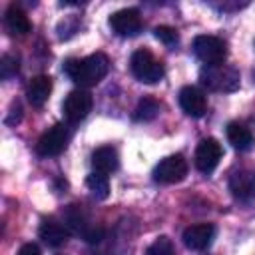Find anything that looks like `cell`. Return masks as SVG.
<instances>
[{
	"label": "cell",
	"mask_w": 255,
	"mask_h": 255,
	"mask_svg": "<svg viewBox=\"0 0 255 255\" xmlns=\"http://www.w3.org/2000/svg\"><path fill=\"white\" fill-rule=\"evenodd\" d=\"M112 30L122 38H131L141 30V18L135 8H124L110 16Z\"/></svg>",
	"instance_id": "30bf717a"
},
{
	"label": "cell",
	"mask_w": 255,
	"mask_h": 255,
	"mask_svg": "<svg viewBox=\"0 0 255 255\" xmlns=\"http://www.w3.org/2000/svg\"><path fill=\"white\" fill-rule=\"evenodd\" d=\"M129 68H131V74L139 82H143V84H157L163 78V66H161V62L149 50H145V48L135 50L131 54Z\"/></svg>",
	"instance_id": "3957f363"
},
{
	"label": "cell",
	"mask_w": 255,
	"mask_h": 255,
	"mask_svg": "<svg viewBox=\"0 0 255 255\" xmlns=\"http://www.w3.org/2000/svg\"><path fill=\"white\" fill-rule=\"evenodd\" d=\"M64 221L74 233L82 235V239L88 243H100L104 239V227L92 225L86 211L80 205H68V209L64 213Z\"/></svg>",
	"instance_id": "277c9868"
},
{
	"label": "cell",
	"mask_w": 255,
	"mask_h": 255,
	"mask_svg": "<svg viewBox=\"0 0 255 255\" xmlns=\"http://www.w3.org/2000/svg\"><path fill=\"white\" fill-rule=\"evenodd\" d=\"M108 70H110V60L102 52L90 54V56H86L82 60L80 58H72V60H68L64 64V72L82 90L84 88H90V86H96L98 82H102L104 76L108 74Z\"/></svg>",
	"instance_id": "6da1fadb"
},
{
	"label": "cell",
	"mask_w": 255,
	"mask_h": 255,
	"mask_svg": "<svg viewBox=\"0 0 255 255\" xmlns=\"http://www.w3.org/2000/svg\"><path fill=\"white\" fill-rule=\"evenodd\" d=\"M221 143L215 137H203L195 147V167L201 173H211L221 159Z\"/></svg>",
	"instance_id": "9c48e42d"
},
{
	"label": "cell",
	"mask_w": 255,
	"mask_h": 255,
	"mask_svg": "<svg viewBox=\"0 0 255 255\" xmlns=\"http://www.w3.org/2000/svg\"><path fill=\"white\" fill-rule=\"evenodd\" d=\"M92 106H94V98L88 90H74L66 96L64 100V118L68 120V124H78L82 122L90 112H92Z\"/></svg>",
	"instance_id": "52a82bcc"
},
{
	"label": "cell",
	"mask_w": 255,
	"mask_h": 255,
	"mask_svg": "<svg viewBox=\"0 0 255 255\" xmlns=\"http://www.w3.org/2000/svg\"><path fill=\"white\" fill-rule=\"evenodd\" d=\"M229 189L237 199H251L255 197V169L239 167L229 177Z\"/></svg>",
	"instance_id": "7c38bea8"
},
{
	"label": "cell",
	"mask_w": 255,
	"mask_h": 255,
	"mask_svg": "<svg viewBox=\"0 0 255 255\" xmlns=\"http://www.w3.org/2000/svg\"><path fill=\"white\" fill-rule=\"evenodd\" d=\"M16 255H42V253H40V247L36 243H24Z\"/></svg>",
	"instance_id": "cb8c5ba5"
},
{
	"label": "cell",
	"mask_w": 255,
	"mask_h": 255,
	"mask_svg": "<svg viewBox=\"0 0 255 255\" xmlns=\"http://www.w3.org/2000/svg\"><path fill=\"white\" fill-rule=\"evenodd\" d=\"M213 237H215V227L211 223H195L183 231V243L191 251L207 249L211 245Z\"/></svg>",
	"instance_id": "8fae6325"
},
{
	"label": "cell",
	"mask_w": 255,
	"mask_h": 255,
	"mask_svg": "<svg viewBox=\"0 0 255 255\" xmlns=\"http://www.w3.org/2000/svg\"><path fill=\"white\" fill-rule=\"evenodd\" d=\"M68 141H70V128L66 124H56L40 135V139L36 143V151L44 157H52V155L62 153L66 149Z\"/></svg>",
	"instance_id": "8992f818"
},
{
	"label": "cell",
	"mask_w": 255,
	"mask_h": 255,
	"mask_svg": "<svg viewBox=\"0 0 255 255\" xmlns=\"http://www.w3.org/2000/svg\"><path fill=\"white\" fill-rule=\"evenodd\" d=\"M145 255H175V249H173V243H171L169 237L159 235V237L145 249Z\"/></svg>",
	"instance_id": "44dd1931"
},
{
	"label": "cell",
	"mask_w": 255,
	"mask_h": 255,
	"mask_svg": "<svg viewBox=\"0 0 255 255\" xmlns=\"http://www.w3.org/2000/svg\"><path fill=\"white\" fill-rule=\"evenodd\" d=\"M153 36H155L159 42H163L165 46H175L177 40H179L177 30L171 28V26H157V28L153 30Z\"/></svg>",
	"instance_id": "603a6c76"
},
{
	"label": "cell",
	"mask_w": 255,
	"mask_h": 255,
	"mask_svg": "<svg viewBox=\"0 0 255 255\" xmlns=\"http://www.w3.org/2000/svg\"><path fill=\"white\" fill-rule=\"evenodd\" d=\"M185 175H187V161L181 153L163 157L153 169V179L159 183H177L183 181Z\"/></svg>",
	"instance_id": "ba28073f"
},
{
	"label": "cell",
	"mask_w": 255,
	"mask_h": 255,
	"mask_svg": "<svg viewBox=\"0 0 255 255\" xmlns=\"http://www.w3.org/2000/svg\"><path fill=\"white\" fill-rule=\"evenodd\" d=\"M157 114H159V102L153 98H141L133 110V118L137 122H149L157 118Z\"/></svg>",
	"instance_id": "ffe728a7"
},
{
	"label": "cell",
	"mask_w": 255,
	"mask_h": 255,
	"mask_svg": "<svg viewBox=\"0 0 255 255\" xmlns=\"http://www.w3.org/2000/svg\"><path fill=\"white\" fill-rule=\"evenodd\" d=\"M227 139H229V143H231L235 149H239V151H245V149H249V147L255 143V137H253L251 129H249L247 126L239 124V122H231V124L227 126Z\"/></svg>",
	"instance_id": "ac0fdd59"
},
{
	"label": "cell",
	"mask_w": 255,
	"mask_h": 255,
	"mask_svg": "<svg viewBox=\"0 0 255 255\" xmlns=\"http://www.w3.org/2000/svg\"><path fill=\"white\" fill-rule=\"evenodd\" d=\"M4 22H6L8 32L14 34V36H26L32 30V24H30L26 12L20 6H16V4H10L8 6L6 16H4Z\"/></svg>",
	"instance_id": "e0dca14e"
},
{
	"label": "cell",
	"mask_w": 255,
	"mask_h": 255,
	"mask_svg": "<svg viewBox=\"0 0 255 255\" xmlns=\"http://www.w3.org/2000/svg\"><path fill=\"white\" fill-rule=\"evenodd\" d=\"M92 165H94V171H98V173H104V175L114 173V171L120 167L118 151H116L114 147H110V145L98 147V149L92 153Z\"/></svg>",
	"instance_id": "9a60e30c"
},
{
	"label": "cell",
	"mask_w": 255,
	"mask_h": 255,
	"mask_svg": "<svg viewBox=\"0 0 255 255\" xmlns=\"http://www.w3.org/2000/svg\"><path fill=\"white\" fill-rule=\"evenodd\" d=\"M50 94H52V80L48 76H36V78H32L30 84H28V88H26V98L36 108L44 106L48 102Z\"/></svg>",
	"instance_id": "2e32d148"
},
{
	"label": "cell",
	"mask_w": 255,
	"mask_h": 255,
	"mask_svg": "<svg viewBox=\"0 0 255 255\" xmlns=\"http://www.w3.org/2000/svg\"><path fill=\"white\" fill-rule=\"evenodd\" d=\"M201 84L211 92H235L239 88V70L227 64L203 66L199 72Z\"/></svg>",
	"instance_id": "7a4b0ae2"
},
{
	"label": "cell",
	"mask_w": 255,
	"mask_h": 255,
	"mask_svg": "<svg viewBox=\"0 0 255 255\" xmlns=\"http://www.w3.org/2000/svg\"><path fill=\"white\" fill-rule=\"evenodd\" d=\"M86 185L92 191V195L98 197V199H106L110 195V181H108V175H104V173L92 171L86 177Z\"/></svg>",
	"instance_id": "d6986e66"
},
{
	"label": "cell",
	"mask_w": 255,
	"mask_h": 255,
	"mask_svg": "<svg viewBox=\"0 0 255 255\" xmlns=\"http://www.w3.org/2000/svg\"><path fill=\"white\" fill-rule=\"evenodd\" d=\"M193 54L205 64V66H215L221 64L227 56V46L221 38L217 36H197L193 40Z\"/></svg>",
	"instance_id": "5b68a950"
},
{
	"label": "cell",
	"mask_w": 255,
	"mask_h": 255,
	"mask_svg": "<svg viewBox=\"0 0 255 255\" xmlns=\"http://www.w3.org/2000/svg\"><path fill=\"white\" fill-rule=\"evenodd\" d=\"M179 106L191 118H201L207 112V98L195 86H185L179 90Z\"/></svg>",
	"instance_id": "4fadbf2b"
},
{
	"label": "cell",
	"mask_w": 255,
	"mask_h": 255,
	"mask_svg": "<svg viewBox=\"0 0 255 255\" xmlns=\"http://www.w3.org/2000/svg\"><path fill=\"white\" fill-rule=\"evenodd\" d=\"M38 235L50 247H62L68 241V229H66V225H62L56 219H42V223L38 227Z\"/></svg>",
	"instance_id": "5bb4252c"
},
{
	"label": "cell",
	"mask_w": 255,
	"mask_h": 255,
	"mask_svg": "<svg viewBox=\"0 0 255 255\" xmlns=\"http://www.w3.org/2000/svg\"><path fill=\"white\" fill-rule=\"evenodd\" d=\"M18 56H14V54H4L2 56V60H0V76H2V80H10L12 76H16V72H18Z\"/></svg>",
	"instance_id": "7402d4cb"
}]
</instances>
